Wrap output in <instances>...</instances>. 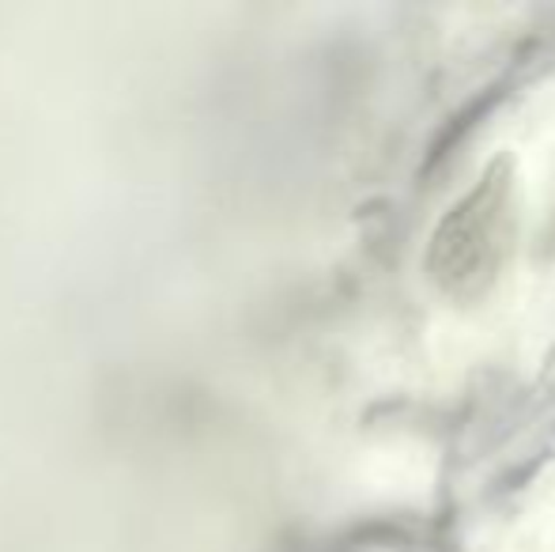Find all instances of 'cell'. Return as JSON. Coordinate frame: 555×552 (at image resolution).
<instances>
[{
    "label": "cell",
    "mask_w": 555,
    "mask_h": 552,
    "mask_svg": "<svg viewBox=\"0 0 555 552\" xmlns=\"http://www.w3.org/2000/svg\"><path fill=\"white\" fill-rule=\"evenodd\" d=\"M518 235V201H514L511 163L495 159L488 175L468 190L431 235L427 273L450 295H480L511 258Z\"/></svg>",
    "instance_id": "obj_1"
}]
</instances>
